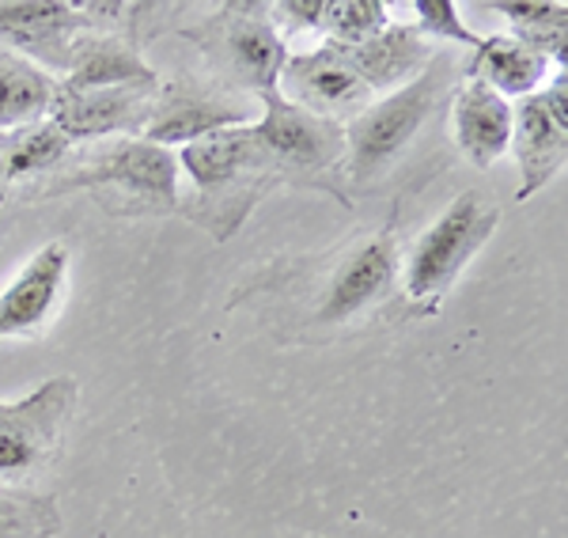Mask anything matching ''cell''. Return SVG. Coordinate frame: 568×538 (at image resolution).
<instances>
[{"instance_id":"7","label":"cell","mask_w":568,"mask_h":538,"mask_svg":"<svg viewBox=\"0 0 568 538\" xmlns=\"http://www.w3.org/2000/svg\"><path fill=\"white\" fill-rule=\"evenodd\" d=\"M77 379L53 376L20 403H0V481H23L50 467L77 409Z\"/></svg>"},{"instance_id":"22","label":"cell","mask_w":568,"mask_h":538,"mask_svg":"<svg viewBox=\"0 0 568 538\" xmlns=\"http://www.w3.org/2000/svg\"><path fill=\"white\" fill-rule=\"evenodd\" d=\"M390 23L383 0H326L323 34L334 45H361Z\"/></svg>"},{"instance_id":"16","label":"cell","mask_w":568,"mask_h":538,"mask_svg":"<svg viewBox=\"0 0 568 538\" xmlns=\"http://www.w3.org/2000/svg\"><path fill=\"white\" fill-rule=\"evenodd\" d=\"M455 144L463 160L478 171H489L511 149V103L478 80H463L452 95Z\"/></svg>"},{"instance_id":"5","label":"cell","mask_w":568,"mask_h":538,"mask_svg":"<svg viewBox=\"0 0 568 538\" xmlns=\"http://www.w3.org/2000/svg\"><path fill=\"white\" fill-rule=\"evenodd\" d=\"M262 118L251 122L254 141L262 144V152L277 168L281 182L292 186L318 190L329 194L334 202L353 209L349 194H345V122L334 118L311 114L304 106L288 103L281 91H265L258 95Z\"/></svg>"},{"instance_id":"15","label":"cell","mask_w":568,"mask_h":538,"mask_svg":"<svg viewBox=\"0 0 568 538\" xmlns=\"http://www.w3.org/2000/svg\"><path fill=\"white\" fill-rule=\"evenodd\" d=\"M345 61L356 77L368 84L372 95H390L417 77L436 58V45L417 31L414 23H387L375 39L361 45H342Z\"/></svg>"},{"instance_id":"6","label":"cell","mask_w":568,"mask_h":538,"mask_svg":"<svg viewBox=\"0 0 568 538\" xmlns=\"http://www.w3.org/2000/svg\"><path fill=\"white\" fill-rule=\"evenodd\" d=\"M497 224L500 209L485 202L478 190H463L459 197L447 202L444 213L417 235V243L406 254V266H402V292H406L414 315L439 312L455 281L493 240Z\"/></svg>"},{"instance_id":"2","label":"cell","mask_w":568,"mask_h":538,"mask_svg":"<svg viewBox=\"0 0 568 538\" xmlns=\"http://www.w3.org/2000/svg\"><path fill=\"white\" fill-rule=\"evenodd\" d=\"M175 156L179 171H186L194 182V194L179 202V213L201 232H209L213 243L235 240L262 197L281 186L277 168L254 141L251 125L213 133L179 149Z\"/></svg>"},{"instance_id":"8","label":"cell","mask_w":568,"mask_h":538,"mask_svg":"<svg viewBox=\"0 0 568 538\" xmlns=\"http://www.w3.org/2000/svg\"><path fill=\"white\" fill-rule=\"evenodd\" d=\"M251 111H254L251 95H240V91L216 84L213 77L163 80L160 95H155V111L149 118V125H144L141 141L179 152L213 133L246 125L251 122Z\"/></svg>"},{"instance_id":"10","label":"cell","mask_w":568,"mask_h":538,"mask_svg":"<svg viewBox=\"0 0 568 538\" xmlns=\"http://www.w3.org/2000/svg\"><path fill=\"white\" fill-rule=\"evenodd\" d=\"M394 281H398V243H394L390 227H383V232L353 243L342 254V262L329 270L323 292H318L307 323L318 326L353 323V318H361L364 312H372L375 304L387 300Z\"/></svg>"},{"instance_id":"13","label":"cell","mask_w":568,"mask_h":538,"mask_svg":"<svg viewBox=\"0 0 568 538\" xmlns=\"http://www.w3.org/2000/svg\"><path fill=\"white\" fill-rule=\"evenodd\" d=\"M277 91L288 103L304 106L311 114L334 118V122H342V118L349 122V118H356L375 99L368 84L345 61L342 45L326 39L315 50H300L284 58Z\"/></svg>"},{"instance_id":"26","label":"cell","mask_w":568,"mask_h":538,"mask_svg":"<svg viewBox=\"0 0 568 538\" xmlns=\"http://www.w3.org/2000/svg\"><path fill=\"white\" fill-rule=\"evenodd\" d=\"M0 205H4V190H0Z\"/></svg>"},{"instance_id":"24","label":"cell","mask_w":568,"mask_h":538,"mask_svg":"<svg viewBox=\"0 0 568 538\" xmlns=\"http://www.w3.org/2000/svg\"><path fill=\"white\" fill-rule=\"evenodd\" d=\"M414 12H417V31L425 34L428 42H455V45H474L481 42V34H474L470 27L459 20V4L455 0H414Z\"/></svg>"},{"instance_id":"12","label":"cell","mask_w":568,"mask_h":538,"mask_svg":"<svg viewBox=\"0 0 568 538\" xmlns=\"http://www.w3.org/2000/svg\"><path fill=\"white\" fill-rule=\"evenodd\" d=\"M84 31H99L80 0H0V45L34 61L39 69H69L72 42Z\"/></svg>"},{"instance_id":"3","label":"cell","mask_w":568,"mask_h":538,"mask_svg":"<svg viewBox=\"0 0 568 538\" xmlns=\"http://www.w3.org/2000/svg\"><path fill=\"white\" fill-rule=\"evenodd\" d=\"M91 194L95 205L110 216H171L179 213V156L171 149L149 141H122L99 144L95 152H84L80 160H65L58 168V179L50 186L27 194L42 197H65V194Z\"/></svg>"},{"instance_id":"23","label":"cell","mask_w":568,"mask_h":538,"mask_svg":"<svg viewBox=\"0 0 568 538\" xmlns=\"http://www.w3.org/2000/svg\"><path fill=\"white\" fill-rule=\"evenodd\" d=\"M61 516L50 497H0V538H58Z\"/></svg>"},{"instance_id":"17","label":"cell","mask_w":568,"mask_h":538,"mask_svg":"<svg viewBox=\"0 0 568 538\" xmlns=\"http://www.w3.org/2000/svg\"><path fill=\"white\" fill-rule=\"evenodd\" d=\"M65 84L72 88H122L163 84V77L141 58V42L118 31H84L72 42Z\"/></svg>"},{"instance_id":"20","label":"cell","mask_w":568,"mask_h":538,"mask_svg":"<svg viewBox=\"0 0 568 538\" xmlns=\"http://www.w3.org/2000/svg\"><path fill=\"white\" fill-rule=\"evenodd\" d=\"M53 88L58 80L50 72L0 45V133L45 118Z\"/></svg>"},{"instance_id":"18","label":"cell","mask_w":568,"mask_h":538,"mask_svg":"<svg viewBox=\"0 0 568 538\" xmlns=\"http://www.w3.org/2000/svg\"><path fill=\"white\" fill-rule=\"evenodd\" d=\"M549 69L554 61L511 34H481V42L463 61V80H478L500 99H527L549 84Z\"/></svg>"},{"instance_id":"1","label":"cell","mask_w":568,"mask_h":538,"mask_svg":"<svg viewBox=\"0 0 568 538\" xmlns=\"http://www.w3.org/2000/svg\"><path fill=\"white\" fill-rule=\"evenodd\" d=\"M463 84V65L452 53H436L409 84L390 95H379L361 114L345 122V194L372 190L402 163L425 125L452 103L455 88Z\"/></svg>"},{"instance_id":"25","label":"cell","mask_w":568,"mask_h":538,"mask_svg":"<svg viewBox=\"0 0 568 538\" xmlns=\"http://www.w3.org/2000/svg\"><path fill=\"white\" fill-rule=\"evenodd\" d=\"M323 12H326V0H281V4H270V20L277 27L281 39L323 31Z\"/></svg>"},{"instance_id":"4","label":"cell","mask_w":568,"mask_h":538,"mask_svg":"<svg viewBox=\"0 0 568 538\" xmlns=\"http://www.w3.org/2000/svg\"><path fill=\"white\" fill-rule=\"evenodd\" d=\"M179 34L197 45L216 84L251 99L277 91L288 42L273 27L265 0H227L205 20L179 27Z\"/></svg>"},{"instance_id":"11","label":"cell","mask_w":568,"mask_h":538,"mask_svg":"<svg viewBox=\"0 0 568 538\" xmlns=\"http://www.w3.org/2000/svg\"><path fill=\"white\" fill-rule=\"evenodd\" d=\"M155 95L160 84H122V88H72L58 80L50 99V118L69 144L77 141H106V136H133L141 141L144 125L155 111Z\"/></svg>"},{"instance_id":"14","label":"cell","mask_w":568,"mask_h":538,"mask_svg":"<svg viewBox=\"0 0 568 538\" xmlns=\"http://www.w3.org/2000/svg\"><path fill=\"white\" fill-rule=\"evenodd\" d=\"M69 281V243L50 240L39 254L27 258L16 281L0 292V337H34L50 326L65 296Z\"/></svg>"},{"instance_id":"21","label":"cell","mask_w":568,"mask_h":538,"mask_svg":"<svg viewBox=\"0 0 568 538\" xmlns=\"http://www.w3.org/2000/svg\"><path fill=\"white\" fill-rule=\"evenodd\" d=\"M497 12L508 20L511 39L530 45L535 53L565 65V34H568V8L549 0H497Z\"/></svg>"},{"instance_id":"9","label":"cell","mask_w":568,"mask_h":538,"mask_svg":"<svg viewBox=\"0 0 568 538\" xmlns=\"http://www.w3.org/2000/svg\"><path fill=\"white\" fill-rule=\"evenodd\" d=\"M511 152L519 163L516 202H530L568 163V84L565 72L511 106Z\"/></svg>"},{"instance_id":"19","label":"cell","mask_w":568,"mask_h":538,"mask_svg":"<svg viewBox=\"0 0 568 538\" xmlns=\"http://www.w3.org/2000/svg\"><path fill=\"white\" fill-rule=\"evenodd\" d=\"M69 152H72L69 136L50 118L16 125V130L0 133V179L20 182L34 175H53L69 160Z\"/></svg>"}]
</instances>
